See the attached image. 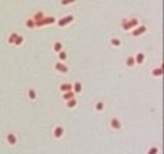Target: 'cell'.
<instances>
[{"instance_id": "1", "label": "cell", "mask_w": 164, "mask_h": 154, "mask_svg": "<svg viewBox=\"0 0 164 154\" xmlns=\"http://www.w3.org/2000/svg\"><path fill=\"white\" fill-rule=\"evenodd\" d=\"M138 26V19L137 18H131V19H123L122 21V27L126 31H131L132 28Z\"/></svg>"}, {"instance_id": "2", "label": "cell", "mask_w": 164, "mask_h": 154, "mask_svg": "<svg viewBox=\"0 0 164 154\" xmlns=\"http://www.w3.org/2000/svg\"><path fill=\"white\" fill-rule=\"evenodd\" d=\"M57 23V19L54 17H44L41 21H35V26L36 27H44V26H49V25H54Z\"/></svg>"}, {"instance_id": "3", "label": "cell", "mask_w": 164, "mask_h": 154, "mask_svg": "<svg viewBox=\"0 0 164 154\" xmlns=\"http://www.w3.org/2000/svg\"><path fill=\"white\" fill-rule=\"evenodd\" d=\"M73 19H74V17H73L72 14H68V16L62 17L60 19H58V21H57V25H58L59 27H65L67 25L72 23V22H73Z\"/></svg>"}, {"instance_id": "4", "label": "cell", "mask_w": 164, "mask_h": 154, "mask_svg": "<svg viewBox=\"0 0 164 154\" xmlns=\"http://www.w3.org/2000/svg\"><path fill=\"white\" fill-rule=\"evenodd\" d=\"M146 26H144V25H141V26H137V27H135V28H132V31H131V35H132L134 37H138V36H141V35H144L145 32H146Z\"/></svg>"}, {"instance_id": "5", "label": "cell", "mask_w": 164, "mask_h": 154, "mask_svg": "<svg viewBox=\"0 0 164 154\" xmlns=\"http://www.w3.org/2000/svg\"><path fill=\"white\" fill-rule=\"evenodd\" d=\"M54 68H55V71L57 72H60V73H68V71H69V68H68V66L64 63V62H57L55 64H54Z\"/></svg>"}, {"instance_id": "6", "label": "cell", "mask_w": 164, "mask_h": 154, "mask_svg": "<svg viewBox=\"0 0 164 154\" xmlns=\"http://www.w3.org/2000/svg\"><path fill=\"white\" fill-rule=\"evenodd\" d=\"M109 125H110V127L113 130H115V131H118V130L122 128V122H121V119L117 118V117H113L110 119V122H109Z\"/></svg>"}, {"instance_id": "7", "label": "cell", "mask_w": 164, "mask_h": 154, "mask_svg": "<svg viewBox=\"0 0 164 154\" xmlns=\"http://www.w3.org/2000/svg\"><path fill=\"white\" fill-rule=\"evenodd\" d=\"M7 142L9 144V145H16V144L18 142V138L16 136V133H13V132L7 133Z\"/></svg>"}, {"instance_id": "8", "label": "cell", "mask_w": 164, "mask_h": 154, "mask_svg": "<svg viewBox=\"0 0 164 154\" xmlns=\"http://www.w3.org/2000/svg\"><path fill=\"white\" fill-rule=\"evenodd\" d=\"M53 135H54L55 139H62L63 135H64V128L62 126H57L55 128H54V131H53Z\"/></svg>"}, {"instance_id": "9", "label": "cell", "mask_w": 164, "mask_h": 154, "mask_svg": "<svg viewBox=\"0 0 164 154\" xmlns=\"http://www.w3.org/2000/svg\"><path fill=\"white\" fill-rule=\"evenodd\" d=\"M145 54L143 53V51H138V53L135 55V62H136V64H143L144 62H145Z\"/></svg>"}, {"instance_id": "10", "label": "cell", "mask_w": 164, "mask_h": 154, "mask_svg": "<svg viewBox=\"0 0 164 154\" xmlns=\"http://www.w3.org/2000/svg\"><path fill=\"white\" fill-rule=\"evenodd\" d=\"M72 91L74 92V94H80V92H82V84L81 82H74V84H72Z\"/></svg>"}, {"instance_id": "11", "label": "cell", "mask_w": 164, "mask_h": 154, "mask_svg": "<svg viewBox=\"0 0 164 154\" xmlns=\"http://www.w3.org/2000/svg\"><path fill=\"white\" fill-rule=\"evenodd\" d=\"M73 98H76V94H74L73 91L63 92V95H62V99H63L64 101H68V100H71V99H73Z\"/></svg>"}, {"instance_id": "12", "label": "cell", "mask_w": 164, "mask_h": 154, "mask_svg": "<svg viewBox=\"0 0 164 154\" xmlns=\"http://www.w3.org/2000/svg\"><path fill=\"white\" fill-rule=\"evenodd\" d=\"M59 90L62 92H67V91H72V84L71 82H65V84H62L59 86Z\"/></svg>"}, {"instance_id": "13", "label": "cell", "mask_w": 164, "mask_h": 154, "mask_svg": "<svg viewBox=\"0 0 164 154\" xmlns=\"http://www.w3.org/2000/svg\"><path fill=\"white\" fill-rule=\"evenodd\" d=\"M136 64V62H135V57L134 55H129L126 58V66L127 67H134Z\"/></svg>"}, {"instance_id": "14", "label": "cell", "mask_w": 164, "mask_h": 154, "mask_svg": "<svg viewBox=\"0 0 164 154\" xmlns=\"http://www.w3.org/2000/svg\"><path fill=\"white\" fill-rule=\"evenodd\" d=\"M27 96H28V99H31V100H36V98H37L36 90H35V89H28V91H27Z\"/></svg>"}, {"instance_id": "15", "label": "cell", "mask_w": 164, "mask_h": 154, "mask_svg": "<svg viewBox=\"0 0 164 154\" xmlns=\"http://www.w3.org/2000/svg\"><path fill=\"white\" fill-rule=\"evenodd\" d=\"M104 108H105V103H104L103 100L96 101V104H95V109H96V112H101V110H104Z\"/></svg>"}, {"instance_id": "16", "label": "cell", "mask_w": 164, "mask_h": 154, "mask_svg": "<svg viewBox=\"0 0 164 154\" xmlns=\"http://www.w3.org/2000/svg\"><path fill=\"white\" fill-rule=\"evenodd\" d=\"M151 75L154 77H160L163 75V68L162 67H158V68H154L151 71Z\"/></svg>"}, {"instance_id": "17", "label": "cell", "mask_w": 164, "mask_h": 154, "mask_svg": "<svg viewBox=\"0 0 164 154\" xmlns=\"http://www.w3.org/2000/svg\"><path fill=\"white\" fill-rule=\"evenodd\" d=\"M53 49H54V51H55V53H59V51L63 50V44L60 43V41H55V43H54V45H53Z\"/></svg>"}, {"instance_id": "18", "label": "cell", "mask_w": 164, "mask_h": 154, "mask_svg": "<svg viewBox=\"0 0 164 154\" xmlns=\"http://www.w3.org/2000/svg\"><path fill=\"white\" fill-rule=\"evenodd\" d=\"M58 58H59V60H60V62H65V60H67V58H68L67 51H64V50L59 51V53H58Z\"/></svg>"}, {"instance_id": "19", "label": "cell", "mask_w": 164, "mask_h": 154, "mask_svg": "<svg viewBox=\"0 0 164 154\" xmlns=\"http://www.w3.org/2000/svg\"><path fill=\"white\" fill-rule=\"evenodd\" d=\"M23 36H22V35H18L17 37H16V41H14V44L13 45H16V46H21L22 44H23Z\"/></svg>"}, {"instance_id": "20", "label": "cell", "mask_w": 164, "mask_h": 154, "mask_svg": "<svg viewBox=\"0 0 164 154\" xmlns=\"http://www.w3.org/2000/svg\"><path fill=\"white\" fill-rule=\"evenodd\" d=\"M26 27L27 28H35L36 26H35V21L32 19V18H28L27 21H26Z\"/></svg>"}, {"instance_id": "21", "label": "cell", "mask_w": 164, "mask_h": 154, "mask_svg": "<svg viewBox=\"0 0 164 154\" xmlns=\"http://www.w3.org/2000/svg\"><path fill=\"white\" fill-rule=\"evenodd\" d=\"M110 44H112L113 46H117V48H118V46L122 45V41L119 40V39H117V37H113V39L110 40Z\"/></svg>"}, {"instance_id": "22", "label": "cell", "mask_w": 164, "mask_h": 154, "mask_svg": "<svg viewBox=\"0 0 164 154\" xmlns=\"http://www.w3.org/2000/svg\"><path fill=\"white\" fill-rule=\"evenodd\" d=\"M18 36V34L17 32H12L9 35V37H8V43L9 44H14V41H16V37Z\"/></svg>"}, {"instance_id": "23", "label": "cell", "mask_w": 164, "mask_h": 154, "mask_svg": "<svg viewBox=\"0 0 164 154\" xmlns=\"http://www.w3.org/2000/svg\"><path fill=\"white\" fill-rule=\"evenodd\" d=\"M76 105H77V100H76V98H73V99L67 101V107L68 108H74Z\"/></svg>"}, {"instance_id": "24", "label": "cell", "mask_w": 164, "mask_h": 154, "mask_svg": "<svg viewBox=\"0 0 164 154\" xmlns=\"http://www.w3.org/2000/svg\"><path fill=\"white\" fill-rule=\"evenodd\" d=\"M44 17H45V14H44L42 12H37L34 17H32V19H34V21H41Z\"/></svg>"}, {"instance_id": "25", "label": "cell", "mask_w": 164, "mask_h": 154, "mask_svg": "<svg viewBox=\"0 0 164 154\" xmlns=\"http://www.w3.org/2000/svg\"><path fill=\"white\" fill-rule=\"evenodd\" d=\"M76 2H77V0H60V4L63 7H67V5H71V4L76 3Z\"/></svg>"}, {"instance_id": "26", "label": "cell", "mask_w": 164, "mask_h": 154, "mask_svg": "<svg viewBox=\"0 0 164 154\" xmlns=\"http://www.w3.org/2000/svg\"><path fill=\"white\" fill-rule=\"evenodd\" d=\"M158 153H159L158 147H151V148L148 150V154H158Z\"/></svg>"}]
</instances>
